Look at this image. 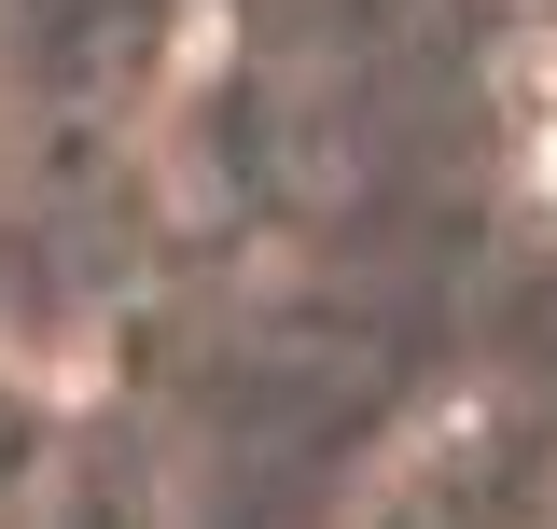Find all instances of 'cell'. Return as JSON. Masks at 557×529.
I'll return each mask as SVG.
<instances>
[{
  "mask_svg": "<svg viewBox=\"0 0 557 529\" xmlns=\"http://www.w3.org/2000/svg\"><path fill=\"white\" fill-rule=\"evenodd\" d=\"M362 529H557V404L544 391L446 404L362 488Z\"/></svg>",
  "mask_w": 557,
  "mask_h": 529,
  "instance_id": "cell-1",
  "label": "cell"
}]
</instances>
